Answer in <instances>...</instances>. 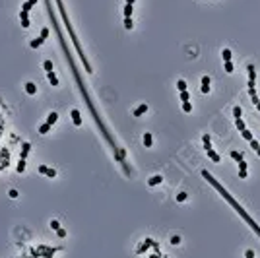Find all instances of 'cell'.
<instances>
[{
    "mask_svg": "<svg viewBox=\"0 0 260 258\" xmlns=\"http://www.w3.org/2000/svg\"><path fill=\"white\" fill-rule=\"evenodd\" d=\"M202 177H204L206 181H208V183H210V184H212L213 188L218 190V192H219V194L223 196V200L227 202V204H229V206H231V208H233V210L237 211V214H239V216L243 217V221H246V223H248V227H251V229H252V231H254V233L258 235V237H260V227H258V223H256V221H254V219H252L251 216H248L246 211H245V208H243V206L239 204V202H237V200H235V198H233V196H231V194L227 192V190L223 188V184H219V181H218V178H216V177H212V175H210L208 171H202Z\"/></svg>",
    "mask_w": 260,
    "mask_h": 258,
    "instance_id": "cell-1",
    "label": "cell"
},
{
    "mask_svg": "<svg viewBox=\"0 0 260 258\" xmlns=\"http://www.w3.org/2000/svg\"><path fill=\"white\" fill-rule=\"evenodd\" d=\"M56 4H58V10H60V14H62V19H64L66 27H68V33H70V37H72V41H74V45H76V49H78V54H80V58H82V62H84V66H86V70H87L89 74H91V72H93V68H91V64L87 62V58L84 57V51H82V47H80V41H78L76 33H74V29H72V25H70V19H68V16H66V10H64L62 2H60V0H56Z\"/></svg>",
    "mask_w": 260,
    "mask_h": 258,
    "instance_id": "cell-2",
    "label": "cell"
},
{
    "mask_svg": "<svg viewBox=\"0 0 260 258\" xmlns=\"http://www.w3.org/2000/svg\"><path fill=\"white\" fill-rule=\"evenodd\" d=\"M246 72H248V89H254V84H256V68L252 64L246 66Z\"/></svg>",
    "mask_w": 260,
    "mask_h": 258,
    "instance_id": "cell-3",
    "label": "cell"
},
{
    "mask_svg": "<svg viewBox=\"0 0 260 258\" xmlns=\"http://www.w3.org/2000/svg\"><path fill=\"white\" fill-rule=\"evenodd\" d=\"M37 171L45 177H49V178H54L56 177V169H53V167H47V165H39L37 167Z\"/></svg>",
    "mask_w": 260,
    "mask_h": 258,
    "instance_id": "cell-4",
    "label": "cell"
},
{
    "mask_svg": "<svg viewBox=\"0 0 260 258\" xmlns=\"http://www.w3.org/2000/svg\"><path fill=\"white\" fill-rule=\"evenodd\" d=\"M148 109H150V107H148V103H142V105H138L136 109L132 111V115L136 117V118H140L142 115H146V113H148Z\"/></svg>",
    "mask_w": 260,
    "mask_h": 258,
    "instance_id": "cell-5",
    "label": "cell"
},
{
    "mask_svg": "<svg viewBox=\"0 0 260 258\" xmlns=\"http://www.w3.org/2000/svg\"><path fill=\"white\" fill-rule=\"evenodd\" d=\"M70 117H72L74 126H82V113H80L78 109H72V111H70Z\"/></svg>",
    "mask_w": 260,
    "mask_h": 258,
    "instance_id": "cell-6",
    "label": "cell"
},
{
    "mask_svg": "<svg viewBox=\"0 0 260 258\" xmlns=\"http://www.w3.org/2000/svg\"><path fill=\"white\" fill-rule=\"evenodd\" d=\"M19 19H21V27L27 29V27H29V12L21 10V12H19Z\"/></svg>",
    "mask_w": 260,
    "mask_h": 258,
    "instance_id": "cell-7",
    "label": "cell"
},
{
    "mask_svg": "<svg viewBox=\"0 0 260 258\" xmlns=\"http://www.w3.org/2000/svg\"><path fill=\"white\" fill-rule=\"evenodd\" d=\"M210 82H212L210 76H202V87H200L202 93H210V89H212V87H210Z\"/></svg>",
    "mask_w": 260,
    "mask_h": 258,
    "instance_id": "cell-8",
    "label": "cell"
},
{
    "mask_svg": "<svg viewBox=\"0 0 260 258\" xmlns=\"http://www.w3.org/2000/svg\"><path fill=\"white\" fill-rule=\"evenodd\" d=\"M142 144L146 145V148H152V145H153V136H152L150 132H146L144 136H142Z\"/></svg>",
    "mask_w": 260,
    "mask_h": 258,
    "instance_id": "cell-9",
    "label": "cell"
},
{
    "mask_svg": "<svg viewBox=\"0 0 260 258\" xmlns=\"http://www.w3.org/2000/svg\"><path fill=\"white\" fill-rule=\"evenodd\" d=\"M161 181H163L161 175H153V177L148 178V184H150V186H157V184H161Z\"/></svg>",
    "mask_w": 260,
    "mask_h": 258,
    "instance_id": "cell-10",
    "label": "cell"
},
{
    "mask_svg": "<svg viewBox=\"0 0 260 258\" xmlns=\"http://www.w3.org/2000/svg\"><path fill=\"white\" fill-rule=\"evenodd\" d=\"M24 87H25V93H27V95H35V93H37V85L33 84V82H27Z\"/></svg>",
    "mask_w": 260,
    "mask_h": 258,
    "instance_id": "cell-11",
    "label": "cell"
},
{
    "mask_svg": "<svg viewBox=\"0 0 260 258\" xmlns=\"http://www.w3.org/2000/svg\"><path fill=\"white\" fill-rule=\"evenodd\" d=\"M29 151H31V144H29V142H24V145H21V157H19V159H25L27 155H29Z\"/></svg>",
    "mask_w": 260,
    "mask_h": 258,
    "instance_id": "cell-12",
    "label": "cell"
},
{
    "mask_svg": "<svg viewBox=\"0 0 260 258\" xmlns=\"http://www.w3.org/2000/svg\"><path fill=\"white\" fill-rule=\"evenodd\" d=\"M51 128H53V126L49 124V122H43V124H39L37 132H39V134H43V136H45V134H49V132H51Z\"/></svg>",
    "mask_w": 260,
    "mask_h": 258,
    "instance_id": "cell-13",
    "label": "cell"
},
{
    "mask_svg": "<svg viewBox=\"0 0 260 258\" xmlns=\"http://www.w3.org/2000/svg\"><path fill=\"white\" fill-rule=\"evenodd\" d=\"M47 122H49L51 126H54L56 122H58V113H54V111H53V113H49V115H47Z\"/></svg>",
    "mask_w": 260,
    "mask_h": 258,
    "instance_id": "cell-14",
    "label": "cell"
},
{
    "mask_svg": "<svg viewBox=\"0 0 260 258\" xmlns=\"http://www.w3.org/2000/svg\"><path fill=\"white\" fill-rule=\"evenodd\" d=\"M206 153H208V157H210V159H212L213 163H219V161H221V157H219V153H218V151H213V150H208Z\"/></svg>",
    "mask_w": 260,
    "mask_h": 258,
    "instance_id": "cell-15",
    "label": "cell"
},
{
    "mask_svg": "<svg viewBox=\"0 0 260 258\" xmlns=\"http://www.w3.org/2000/svg\"><path fill=\"white\" fill-rule=\"evenodd\" d=\"M47 80L51 82V85H53V87H58V78H56V74H54V72H49V74H47Z\"/></svg>",
    "mask_w": 260,
    "mask_h": 258,
    "instance_id": "cell-16",
    "label": "cell"
},
{
    "mask_svg": "<svg viewBox=\"0 0 260 258\" xmlns=\"http://www.w3.org/2000/svg\"><path fill=\"white\" fill-rule=\"evenodd\" d=\"M246 163H245V159L239 163V178H246Z\"/></svg>",
    "mask_w": 260,
    "mask_h": 258,
    "instance_id": "cell-17",
    "label": "cell"
},
{
    "mask_svg": "<svg viewBox=\"0 0 260 258\" xmlns=\"http://www.w3.org/2000/svg\"><path fill=\"white\" fill-rule=\"evenodd\" d=\"M39 250H43V252H56V250H62V249H54V246H49V244H39Z\"/></svg>",
    "mask_w": 260,
    "mask_h": 258,
    "instance_id": "cell-18",
    "label": "cell"
},
{
    "mask_svg": "<svg viewBox=\"0 0 260 258\" xmlns=\"http://www.w3.org/2000/svg\"><path fill=\"white\" fill-rule=\"evenodd\" d=\"M132 12H134V4H124V18H132Z\"/></svg>",
    "mask_w": 260,
    "mask_h": 258,
    "instance_id": "cell-19",
    "label": "cell"
},
{
    "mask_svg": "<svg viewBox=\"0 0 260 258\" xmlns=\"http://www.w3.org/2000/svg\"><path fill=\"white\" fill-rule=\"evenodd\" d=\"M202 144H204V150L208 151V150H212V144H210V134H204L202 136Z\"/></svg>",
    "mask_w": 260,
    "mask_h": 258,
    "instance_id": "cell-20",
    "label": "cell"
},
{
    "mask_svg": "<svg viewBox=\"0 0 260 258\" xmlns=\"http://www.w3.org/2000/svg\"><path fill=\"white\" fill-rule=\"evenodd\" d=\"M45 43V39H41V37H37V39H33L31 43H29V47L31 49H37V47H41V45Z\"/></svg>",
    "mask_w": 260,
    "mask_h": 258,
    "instance_id": "cell-21",
    "label": "cell"
},
{
    "mask_svg": "<svg viewBox=\"0 0 260 258\" xmlns=\"http://www.w3.org/2000/svg\"><path fill=\"white\" fill-rule=\"evenodd\" d=\"M43 68H45V72H53V60L51 58H47V60H43Z\"/></svg>",
    "mask_w": 260,
    "mask_h": 258,
    "instance_id": "cell-22",
    "label": "cell"
},
{
    "mask_svg": "<svg viewBox=\"0 0 260 258\" xmlns=\"http://www.w3.org/2000/svg\"><path fill=\"white\" fill-rule=\"evenodd\" d=\"M235 126H237V130H239V132L246 130V126H245V120H243V118H235Z\"/></svg>",
    "mask_w": 260,
    "mask_h": 258,
    "instance_id": "cell-23",
    "label": "cell"
},
{
    "mask_svg": "<svg viewBox=\"0 0 260 258\" xmlns=\"http://www.w3.org/2000/svg\"><path fill=\"white\" fill-rule=\"evenodd\" d=\"M221 58H223V62H229V60H231V51H229V49H223V51H221Z\"/></svg>",
    "mask_w": 260,
    "mask_h": 258,
    "instance_id": "cell-24",
    "label": "cell"
},
{
    "mask_svg": "<svg viewBox=\"0 0 260 258\" xmlns=\"http://www.w3.org/2000/svg\"><path fill=\"white\" fill-rule=\"evenodd\" d=\"M229 155H231V159H235L237 163H241V161H243V155H241V151H231Z\"/></svg>",
    "mask_w": 260,
    "mask_h": 258,
    "instance_id": "cell-25",
    "label": "cell"
},
{
    "mask_svg": "<svg viewBox=\"0 0 260 258\" xmlns=\"http://www.w3.org/2000/svg\"><path fill=\"white\" fill-rule=\"evenodd\" d=\"M49 227H51L53 231H58V229H60V223H58V219H51V221H49Z\"/></svg>",
    "mask_w": 260,
    "mask_h": 258,
    "instance_id": "cell-26",
    "label": "cell"
},
{
    "mask_svg": "<svg viewBox=\"0 0 260 258\" xmlns=\"http://www.w3.org/2000/svg\"><path fill=\"white\" fill-rule=\"evenodd\" d=\"M16 171H18V173H24V171H25V159H19V161H18Z\"/></svg>",
    "mask_w": 260,
    "mask_h": 258,
    "instance_id": "cell-27",
    "label": "cell"
},
{
    "mask_svg": "<svg viewBox=\"0 0 260 258\" xmlns=\"http://www.w3.org/2000/svg\"><path fill=\"white\" fill-rule=\"evenodd\" d=\"M134 27V21H132V18H124V29H132Z\"/></svg>",
    "mask_w": 260,
    "mask_h": 258,
    "instance_id": "cell-28",
    "label": "cell"
},
{
    "mask_svg": "<svg viewBox=\"0 0 260 258\" xmlns=\"http://www.w3.org/2000/svg\"><path fill=\"white\" fill-rule=\"evenodd\" d=\"M177 89H179V93H180V91H186V82H185V80H179V82H177Z\"/></svg>",
    "mask_w": 260,
    "mask_h": 258,
    "instance_id": "cell-29",
    "label": "cell"
},
{
    "mask_svg": "<svg viewBox=\"0 0 260 258\" xmlns=\"http://www.w3.org/2000/svg\"><path fill=\"white\" fill-rule=\"evenodd\" d=\"M241 136H243L245 140H248V142H251V140H252V132L246 128V130H243V132H241Z\"/></svg>",
    "mask_w": 260,
    "mask_h": 258,
    "instance_id": "cell-30",
    "label": "cell"
},
{
    "mask_svg": "<svg viewBox=\"0 0 260 258\" xmlns=\"http://www.w3.org/2000/svg\"><path fill=\"white\" fill-rule=\"evenodd\" d=\"M180 101H183V103H188V101H190V93L188 91H180Z\"/></svg>",
    "mask_w": 260,
    "mask_h": 258,
    "instance_id": "cell-31",
    "label": "cell"
},
{
    "mask_svg": "<svg viewBox=\"0 0 260 258\" xmlns=\"http://www.w3.org/2000/svg\"><path fill=\"white\" fill-rule=\"evenodd\" d=\"M223 68H225V72H227V74H231V72L235 70V66H233V62L229 60V62H225V66H223Z\"/></svg>",
    "mask_w": 260,
    "mask_h": 258,
    "instance_id": "cell-32",
    "label": "cell"
},
{
    "mask_svg": "<svg viewBox=\"0 0 260 258\" xmlns=\"http://www.w3.org/2000/svg\"><path fill=\"white\" fill-rule=\"evenodd\" d=\"M233 117H235V118H241V117H243L241 107H233Z\"/></svg>",
    "mask_w": 260,
    "mask_h": 258,
    "instance_id": "cell-33",
    "label": "cell"
},
{
    "mask_svg": "<svg viewBox=\"0 0 260 258\" xmlns=\"http://www.w3.org/2000/svg\"><path fill=\"white\" fill-rule=\"evenodd\" d=\"M186 198H188V194H186V192H179V194H177V202H185Z\"/></svg>",
    "mask_w": 260,
    "mask_h": 258,
    "instance_id": "cell-34",
    "label": "cell"
},
{
    "mask_svg": "<svg viewBox=\"0 0 260 258\" xmlns=\"http://www.w3.org/2000/svg\"><path fill=\"white\" fill-rule=\"evenodd\" d=\"M251 99H252V103H254V107L260 111V99H258V95H251Z\"/></svg>",
    "mask_w": 260,
    "mask_h": 258,
    "instance_id": "cell-35",
    "label": "cell"
},
{
    "mask_svg": "<svg viewBox=\"0 0 260 258\" xmlns=\"http://www.w3.org/2000/svg\"><path fill=\"white\" fill-rule=\"evenodd\" d=\"M8 196L12 198V200H16V198H18L19 194H18V190H16V188H12V190H8Z\"/></svg>",
    "mask_w": 260,
    "mask_h": 258,
    "instance_id": "cell-36",
    "label": "cell"
},
{
    "mask_svg": "<svg viewBox=\"0 0 260 258\" xmlns=\"http://www.w3.org/2000/svg\"><path fill=\"white\" fill-rule=\"evenodd\" d=\"M31 8H33V6H31V2H29V0H25V2L21 4V10H25V12H29Z\"/></svg>",
    "mask_w": 260,
    "mask_h": 258,
    "instance_id": "cell-37",
    "label": "cell"
},
{
    "mask_svg": "<svg viewBox=\"0 0 260 258\" xmlns=\"http://www.w3.org/2000/svg\"><path fill=\"white\" fill-rule=\"evenodd\" d=\"M39 37H41V39H47V37H49V27H43V29H41V35H39Z\"/></svg>",
    "mask_w": 260,
    "mask_h": 258,
    "instance_id": "cell-38",
    "label": "cell"
},
{
    "mask_svg": "<svg viewBox=\"0 0 260 258\" xmlns=\"http://www.w3.org/2000/svg\"><path fill=\"white\" fill-rule=\"evenodd\" d=\"M171 244H180V237H179V235H173V237H171Z\"/></svg>",
    "mask_w": 260,
    "mask_h": 258,
    "instance_id": "cell-39",
    "label": "cell"
},
{
    "mask_svg": "<svg viewBox=\"0 0 260 258\" xmlns=\"http://www.w3.org/2000/svg\"><path fill=\"white\" fill-rule=\"evenodd\" d=\"M251 148H252V150H256V151H258V150H260V144H258V142H256V140H254V138H252V140H251Z\"/></svg>",
    "mask_w": 260,
    "mask_h": 258,
    "instance_id": "cell-40",
    "label": "cell"
},
{
    "mask_svg": "<svg viewBox=\"0 0 260 258\" xmlns=\"http://www.w3.org/2000/svg\"><path fill=\"white\" fill-rule=\"evenodd\" d=\"M183 111H185V113H190V111H192V105H190V101H188V103H183Z\"/></svg>",
    "mask_w": 260,
    "mask_h": 258,
    "instance_id": "cell-41",
    "label": "cell"
},
{
    "mask_svg": "<svg viewBox=\"0 0 260 258\" xmlns=\"http://www.w3.org/2000/svg\"><path fill=\"white\" fill-rule=\"evenodd\" d=\"M56 235H58V239H64V237H66V229H62V227H60L58 231H56Z\"/></svg>",
    "mask_w": 260,
    "mask_h": 258,
    "instance_id": "cell-42",
    "label": "cell"
},
{
    "mask_svg": "<svg viewBox=\"0 0 260 258\" xmlns=\"http://www.w3.org/2000/svg\"><path fill=\"white\" fill-rule=\"evenodd\" d=\"M245 256H246V258H254V252H252V250H251V249H248V250H246V252H245Z\"/></svg>",
    "mask_w": 260,
    "mask_h": 258,
    "instance_id": "cell-43",
    "label": "cell"
},
{
    "mask_svg": "<svg viewBox=\"0 0 260 258\" xmlns=\"http://www.w3.org/2000/svg\"><path fill=\"white\" fill-rule=\"evenodd\" d=\"M134 2H136V0H126V4H134Z\"/></svg>",
    "mask_w": 260,
    "mask_h": 258,
    "instance_id": "cell-44",
    "label": "cell"
},
{
    "mask_svg": "<svg viewBox=\"0 0 260 258\" xmlns=\"http://www.w3.org/2000/svg\"><path fill=\"white\" fill-rule=\"evenodd\" d=\"M256 153H258V155H260V150H258V151H256Z\"/></svg>",
    "mask_w": 260,
    "mask_h": 258,
    "instance_id": "cell-45",
    "label": "cell"
}]
</instances>
